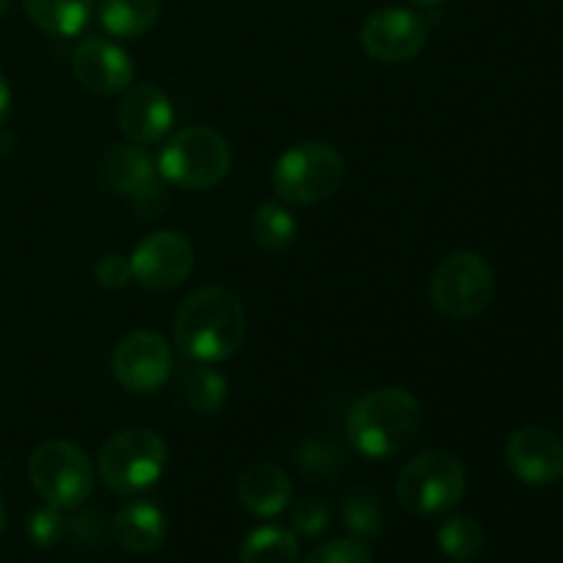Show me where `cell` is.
I'll list each match as a JSON object with an SVG mask.
<instances>
[{
	"label": "cell",
	"mask_w": 563,
	"mask_h": 563,
	"mask_svg": "<svg viewBox=\"0 0 563 563\" xmlns=\"http://www.w3.org/2000/svg\"><path fill=\"white\" fill-rule=\"evenodd\" d=\"M66 531H69V520H64L60 509H55L49 504L27 517V537H31V542L36 548H55L66 537Z\"/></svg>",
	"instance_id": "26"
},
{
	"label": "cell",
	"mask_w": 563,
	"mask_h": 563,
	"mask_svg": "<svg viewBox=\"0 0 563 563\" xmlns=\"http://www.w3.org/2000/svg\"><path fill=\"white\" fill-rule=\"evenodd\" d=\"M157 170L165 185H174L179 190H212L229 176L231 148L220 132L209 126H187L165 143Z\"/></svg>",
	"instance_id": "5"
},
{
	"label": "cell",
	"mask_w": 563,
	"mask_h": 563,
	"mask_svg": "<svg viewBox=\"0 0 563 563\" xmlns=\"http://www.w3.org/2000/svg\"><path fill=\"white\" fill-rule=\"evenodd\" d=\"M344 526L350 528L355 537H377V533L383 531V509H379L377 495L368 493V489H355V493L344 500Z\"/></svg>",
	"instance_id": "24"
},
{
	"label": "cell",
	"mask_w": 563,
	"mask_h": 563,
	"mask_svg": "<svg viewBox=\"0 0 563 563\" xmlns=\"http://www.w3.org/2000/svg\"><path fill=\"white\" fill-rule=\"evenodd\" d=\"M432 306L443 317L465 322L487 311L495 297V269L473 251H456L440 262L429 284Z\"/></svg>",
	"instance_id": "7"
},
{
	"label": "cell",
	"mask_w": 563,
	"mask_h": 563,
	"mask_svg": "<svg viewBox=\"0 0 563 563\" xmlns=\"http://www.w3.org/2000/svg\"><path fill=\"white\" fill-rule=\"evenodd\" d=\"M429 38V22L418 11L388 5L363 22L361 47L379 64H407L423 49Z\"/></svg>",
	"instance_id": "11"
},
{
	"label": "cell",
	"mask_w": 563,
	"mask_h": 563,
	"mask_svg": "<svg viewBox=\"0 0 563 563\" xmlns=\"http://www.w3.org/2000/svg\"><path fill=\"white\" fill-rule=\"evenodd\" d=\"M165 533H168V520L152 500H132L121 506L113 520V537L126 553H152L165 542Z\"/></svg>",
	"instance_id": "17"
},
{
	"label": "cell",
	"mask_w": 563,
	"mask_h": 563,
	"mask_svg": "<svg viewBox=\"0 0 563 563\" xmlns=\"http://www.w3.org/2000/svg\"><path fill=\"white\" fill-rule=\"evenodd\" d=\"M115 119H119V130L126 141L135 146H152L168 135L176 113L163 88L152 86V82H137V86L121 91Z\"/></svg>",
	"instance_id": "14"
},
{
	"label": "cell",
	"mask_w": 563,
	"mask_h": 563,
	"mask_svg": "<svg viewBox=\"0 0 563 563\" xmlns=\"http://www.w3.org/2000/svg\"><path fill=\"white\" fill-rule=\"evenodd\" d=\"M9 113H11V86L9 80H5L3 71H0V126L5 124Z\"/></svg>",
	"instance_id": "30"
},
{
	"label": "cell",
	"mask_w": 563,
	"mask_h": 563,
	"mask_svg": "<svg viewBox=\"0 0 563 563\" xmlns=\"http://www.w3.org/2000/svg\"><path fill=\"white\" fill-rule=\"evenodd\" d=\"M344 157L322 141H302L286 148L273 168V187L289 207L322 203L344 185Z\"/></svg>",
	"instance_id": "4"
},
{
	"label": "cell",
	"mask_w": 563,
	"mask_h": 563,
	"mask_svg": "<svg viewBox=\"0 0 563 563\" xmlns=\"http://www.w3.org/2000/svg\"><path fill=\"white\" fill-rule=\"evenodd\" d=\"M467 476L462 462L449 451H427L401 467L396 478V498L418 517L451 511L462 500Z\"/></svg>",
	"instance_id": "6"
},
{
	"label": "cell",
	"mask_w": 563,
	"mask_h": 563,
	"mask_svg": "<svg viewBox=\"0 0 563 563\" xmlns=\"http://www.w3.org/2000/svg\"><path fill=\"white\" fill-rule=\"evenodd\" d=\"M330 526V509L324 500L319 498H302L291 509V533L295 537H319L328 531Z\"/></svg>",
	"instance_id": "27"
},
{
	"label": "cell",
	"mask_w": 563,
	"mask_h": 563,
	"mask_svg": "<svg viewBox=\"0 0 563 563\" xmlns=\"http://www.w3.org/2000/svg\"><path fill=\"white\" fill-rule=\"evenodd\" d=\"M33 489L55 509H77L93 489V465L82 449L66 440H47L27 462Z\"/></svg>",
	"instance_id": "8"
},
{
	"label": "cell",
	"mask_w": 563,
	"mask_h": 563,
	"mask_svg": "<svg viewBox=\"0 0 563 563\" xmlns=\"http://www.w3.org/2000/svg\"><path fill=\"white\" fill-rule=\"evenodd\" d=\"M253 240L264 251H284L297 236V218L284 203L267 201L253 212L251 220Z\"/></svg>",
	"instance_id": "22"
},
{
	"label": "cell",
	"mask_w": 563,
	"mask_h": 563,
	"mask_svg": "<svg viewBox=\"0 0 563 563\" xmlns=\"http://www.w3.org/2000/svg\"><path fill=\"white\" fill-rule=\"evenodd\" d=\"M102 181L113 196L130 198L132 207L146 218H154L168 207L165 179L159 176L146 148L135 146V143H121L104 154Z\"/></svg>",
	"instance_id": "9"
},
{
	"label": "cell",
	"mask_w": 563,
	"mask_h": 563,
	"mask_svg": "<svg viewBox=\"0 0 563 563\" xmlns=\"http://www.w3.org/2000/svg\"><path fill=\"white\" fill-rule=\"evenodd\" d=\"M3 526H5V511H3V504H0V533H3Z\"/></svg>",
	"instance_id": "33"
},
{
	"label": "cell",
	"mask_w": 563,
	"mask_h": 563,
	"mask_svg": "<svg viewBox=\"0 0 563 563\" xmlns=\"http://www.w3.org/2000/svg\"><path fill=\"white\" fill-rule=\"evenodd\" d=\"M163 0H102L99 22L115 38L143 36L157 22Z\"/></svg>",
	"instance_id": "19"
},
{
	"label": "cell",
	"mask_w": 563,
	"mask_h": 563,
	"mask_svg": "<svg viewBox=\"0 0 563 563\" xmlns=\"http://www.w3.org/2000/svg\"><path fill=\"white\" fill-rule=\"evenodd\" d=\"M174 372L168 341L154 330H135L124 335L113 352V374L130 394H154L163 388Z\"/></svg>",
	"instance_id": "12"
},
{
	"label": "cell",
	"mask_w": 563,
	"mask_h": 563,
	"mask_svg": "<svg viewBox=\"0 0 563 563\" xmlns=\"http://www.w3.org/2000/svg\"><path fill=\"white\" fill-rule=\"evenodd\" d=\"M506 465L520 482L548 487L563 478V440L553 429L522 427L506 440Z\"/></svg>",
	"instance_id": "13"
},
{
	"label": "cell",
	"mask_w": 563,
	"mask_h": 563,
	"mask_svg": "<svg viewBox=\"0 0 563 563\" xmlns=\"http://www.w3.org/2000/svg\"><path fill=\"white\" fill-rule=\"evenodd\" d=\"M300 561V544L297 537L286 528L264 526L247 533L242 542L240 563H297Z\"/></svg>",
	"instance_id": "21"
},
{
	"label": "cell",
	"mask_w": 563,
	"mask_h": 563,
	"mask_svg": "<svg viewBox=\"0 0 563 563\" xmlns=\"http://www.w3.org/2000/svg\"><path fill=\"white\" fill-rule=\"evenodd\" d=\"M25 14L49 36H77L91 20L93 0H22Z\"/></svg>",
	"instance_id": "18"
},
{
	"label": "cell",
	"mask_w": 563,
	"mask_h": 563,
	"mask_svg": "<svg viewBox=\"0 0 563 563\" xmlns=\"http://www.w3.org/2000/svg\"><path fill=\"white\" fill-rule=\"evenodd\" d=\"M97 471L104 487L115 495L143 493L168 471V443L154 429H121L99 449Z\"/></svg>",
	"instance_id": "3"
},
{
	"label": "cell",
	"mask_w": 563,
	"mask_h": 563,
	"mask_svg": "<svg viewBox=\"0 0 563 563\" xmlns=\"http://www.w3.org/2000/svg\"><path fill=\"white\" fill-rule=\"evenodd\" d=\"M421 401L405 388H379L361 396L346 412V438L368 460H390L416 443L421 432Z\"/></svg>",
	"instance_id": "2"
},
{
	"label": "cell",
	"mask_w": 563,
	"mask_h": 563,
	"mask_svg": "<svg viewBox=\"0 0 563 563\" xmlns=\"http://www.w3.org/2000/svg\"><path fill=\"white\" fill-rule=\"evenodd\" d=\"M440 550L456 563H471L482 555L484 550V531L471 517H449L438 531Z\"/></svg>",
	"instance_id": "23"
},
{
	"label": "cell",
	"mask_w": 563,
	"mask_h": 563,
	"mask_svg": "<svg viewBox=\"0 0 563 563\" xmlns=\"http://www.w3.org/2000/svg\"><path fill=\"white\" fill-rule=\"evenodd\" d=\"M295 460H297V467H300L306 476L322 478V476H333V473L344 465V451H341L333 440L308 438L306 443H300Z\"/></svg>",
	"instance_id": "25"
},
{
	"label": "cell",
	"mask_w": 563,
	"mask_h": 563,
	"mask_svg": "<svg viewBox=\"0 0 563 563\" xmlns=\"http://www.w3.org/2000/svg\"><path fill=\"white\" fill-rule=\"evenodd\" d=\"M181 394H185L187 407L198 416H214L229 399V383L209 363H196L181 377Z\"/></svg>",
	"instance_id": "20"
},
{
	"label": "cell",
	"mask_w": 563,
	"mask_h": 563,
	"mask_svg": "<svg viewBox=\"0 0 563 563\" xmlns=\"http://www.w3.org/2000/svg\"><path fill=\"white\" fill-rule=\"evenodd\" d=\"M306 563H372V553L357 539H333L313 550Z\"/></svg>",
	"instance_id": "28"
},
{
	"label": "cell",
	"mask_w": 563,
	"mask_h": 563,
	"mask_svg": "<svg viewBox=\"0 0 563 563\" xmlns=\"http://www.w3.org/2000/svg\"><path fill=\"white\" fill-rule=\"evenodd\" d=\"M71 66H75L77 82L99 97L126 91L132 86V75H135V66H132L126 49L102 36H91L77 44Z\"/></svg>",
	"instance_id": "15"
},
{
	"label": "cell",
	"mask_w": 563,
	"mask_h": 563,
	"mask_svg": "<svg viewBox=\"0 0 563 563\" xmlns=\"http://www.w3.org/2000/svg\"><path fill=\"white\" fill-rule=\"evenodd\" d=\"M196 264L192 242L181 231H154L132 251V280L148 291H170L187 280Z\"/></svg>",
	"instance_id": "10"
},
{
	"label": "cell",
	"mask_w": 563,
	"mask_h": 563,
	"mask_svg": "<svg viewBox=\"0 0 563 563\" xmlns=\"http://www.w3.org/2000/svg\"><path fill=\"white\" fill-rule=\"evenodd\" d=\"M93 275H97V284L102 286V289H124L132 280L130 258L119 256V253H108V256H102L97 262Z\"/></svg>",
	"instance_id": "29"
},
{
	"label": "cell",
	"mask_w": 563,
	"mask_h": 563,
	"mask_svg": "<svg viewBox=\"0 0 563 563\" xmlns=\"http://www.w3.org/2000/svg\"><path fill=\"white\" fill-rule=\"evenodd\" d=\"M9 5H11V0H0V16H3L5 11H9Z\"/></svg>",
	"instance_id": "32"
},
{
	"label": "cell",
	"mask_w": 563,
	"mask_h": 563,
	"mask_svg": "<svg viewBox=\"0 0 563 563\" xmlns=\"http://www.w3.org/2000/svg\"><path fill=\"white\" fill-rule=\"evenodd\" d=\"M247 317L236 295L223 286H203L179 306L174 341L190 363H223L242 346Z\"/></svg>",
	"instance_id": "1"
},
{
	"label": "cell",
	"mask_w": 563,
	"mask_h": 563,
	"mask_svg": "<svg viewBox=\"0 0 563 563\" xmlns=\"http://www.w3.org/2000/svg\"><path fill=\"white\" fill-rule=\"evenodd\" d=\"M407 3L423 5V9H429V5H440V3H445V0H407Z\"/></svg>",
	"instance_id": "31"
},
{
	"label": "cell",
	"mask_w": 563,
	"mask_h": 563,
	"mask_svg": "<svg viewBox=\"0 0 563 563\" xmlns=\"http://www.w3.org/2000/svg\"><path fill=\"white\" fill-rule=\"evenodd\" d=\"M236 498L247 515L273 520L289 506L291 482L273 462H253L236 478Z\"/></svg>",
	"instance_id": "16"
}]
</instances>
